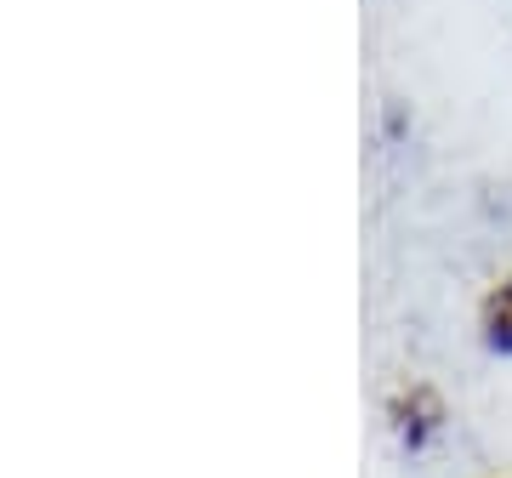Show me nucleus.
Here are the masks:
<instances>
[{
	"mask_svg": "<svg viewBox=\"0 0 512 478\" xmlns=\"http://www.w3.org/2000/svg\"><path fill=\"white\" fill-rule=\"evenodd\" d=\"M439 422H444V405L433 399V387H410V393L393 399V433H399L410 450H421V444L433 439Z\"/></svg>",
	"mask_w": 512,
	"mask_h": 478,
	"instance_id": "nucleus-1",
	"label": "nucleus"
},
{
	"mask_svg": "<svg viewBox=\"0 0 512 478\" xmlns=\"http://www.w3.org/2000/svg\"><path fill=\"white\" fill-rule=\"evenodd\" d=\"M478 331H484V348L512 359V279H501L490 296H484V308H478Z\"/></svg>",
	"mask_w": 512,
	"mask_h": 478,
	"instance_id": "nucleus-2",
	"label": "nucleus"
}]
</instances>
